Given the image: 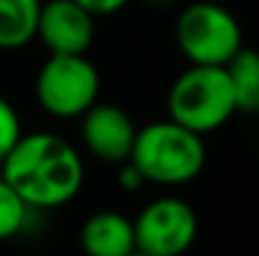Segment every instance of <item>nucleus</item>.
I'll return each instance as SVG.
<instances>
[{
    "label": "nucleus",
    "instance_id": "f03ea898",
    "mask_svg": "<svg viewBox=\"0 0 259 256\" xmlns=\"http://www.w3.org/2000/svg\"><path fill=\"white\" fill-rule=\"evenodd\" d=\"M128 161L144 173L146 183L184 186L204 171L206 146L199 133L166 118L139 128Z\"/></svg>",
    "mask_w": 259,
    "mask_h": 256
},
{
    "label": "nucleus",
    "instance_id": "f3484780",
    "mask_svg": "<svg viewBox=\"0 0 259 256\" xmlns=\"http://www.w3.org/2000/svg\"><path fill=\"white\" fill-rule=\"evenodd\" d=\"M126 256H151V254H146V251H141V249H134L131 254H126Z\"/></svg>",
    "mask_w": 259,
    "mask_h": 256
},
{
    "label": "nucleus",
    "instance_id": "9d476101",
    "mask_svg": "<svg viewBox=\"0 0 259 256\" xmlns=\"http://www.w3.org/2000/svg\"><path fill=\"white\" fill-rule=\"evenodd\" d=\"M43 0H0V50H18L38 33Z\"/></svg>",
    "mask_w": 259,
    "mask_h": 256
},
{
    "label": "nucleus",
    "instance_id": "6e6552de",
    "mask_svg": "<svg viewBox=\"0 0 259 256\" xmlns=\"http://www.w3.org/2000/svg\"><path fill=\"white\" fill-rule=\"evenodd\" d=\"M35 38L51 53H86L96 38V15L76 0H43Z\"/></svg>",
    "mask_w": 259,
    "mask_h": 256
},
{
    "label": "nucleus",
    "instance_id": "2eb2a0df",
    "mask_svg": "<svg viewBox=\"0 0 259 256\" xmlns=\"http://www.w3.org/2000/svg\"><path fill=\"white\" fill-rule=\"evenodd\" d=\"M78 5H83L88 13H93L96 18L98 15H111V13H118L123 5H128L131 0H76Z\"/></svg>",
    "mask_w": 259,
    "mask_h": 256
},
{
    "label": "nucleus",
    "instance_id": "9b49d317",
    "mask_svg": "<svg viewBox=\"0 0 259 256\" xmlns=\"http://www.w3.org/2000/svg\"><path fill=\"white\" fill-rule=\"evenodd\" d=\"M229 81L234 88L237 111L257 113L259 111V53L252 48H242L227 66Z\"/></svg>",
    "mask_w": 259,
    "mask_h": 256
},
{
    "label": "nucleus",
    "instance_id": "0eeeda50",
    "mask_svg": "<svg viewBox=\"0 0 259 256\" xmlns=\"http://www.w3.org/2000/svg\"><path fill=\"white\" fill-rule=\"evenodd\" d=\"M139 128L131 116L113 103H93L81 116V138L103 164H123L131 159Z\"/></svg>",
    "mask_w": 259,
    "mask_h": 256
},
{
    "label": "nucleus",
    "instance_id": "20e7f679",
    "mask_svg": "<svg viewBox=\"0 0 259 256\" xmlns=\"http://www.w3.org/2000/svg\"><path fill=\"white\" fill-rule=\"evenodd\" d=\"M176 45L189 66H227L242 48L239 20L217 3H189L176 18Z\"/></svg>",
    "mask_w": 259,
    "mask_h": 256
},
{
    "label": "nucleus",
    "instance_id": "423d86ee",
    "mask_svg": "<svg viewBox=\"0 0 259 256\" xmlns=\"http://www.w3.org/2000/svg\"><path fill=\"white\" fill-rule=\"evenodd\" d=\"M136 249L151 256H184L196 241L199 219L196 211L176 198L164 196L146 203L134 219Z\"/></svg>",
    "mask_w": 259,
    "mask_h": 256
},
{
    "label": "nucleus",
    "instance_id": "ddd939ff",
    "mask_svg": "<svg viewBox=\"0 0 259 256\" xmlns=\"http://www.w3.org/2000/svg\"><path fill=\"white\" fill-rule=\"evenodd\" d=\"M20 136H23L20 116H18L15 106L5 95H0V164L13 151V146L20 141Z\"/></svg>",
    "mask_w": 259,
    "mask_h": 256
},
{
    "label": "nucleus",
    "instance_id": "f8f14e48",
    "mask_svg": "<svg viewBox=\"0 0 259 256\" xmlns=\"http://www.w3.org/2000/svg\"><path fill=\"white\" fill-rule=\"evenodd\" d=\"M30 211L33 209L20 198V193L0 176V241L18 236L25 229Z\"/></svg>",
    "mask_w": 259,
    "mask_h": 256
},
{
    "label": "nucleus",
    "instance_id": "dca6fc26",
    "mask_svg": "<svg viewBox=\"0 0 259 256\" xmlns=\"http://www.w3.org/2000/svg\"><path fill=\"white\" fill-rule=\"evenodd\" d=\"M144 3H149V5H171L176 0H144Z\"/></svg>",
    "mask_w": 259,
    "mask_h": 256
},
{
    "label": "nucleus",
    "instance_id": "4468645a",
    "mask_svg": "<svg viewBox=\"0 0 259 256\" xmlns=\"http://www.w3.org/2000/svg\"><path fill=\"white\" fill-rule=\"evenodd\" d=\"M144 183H146L144 173L136 169L131 161H123V164H118V186H121L123 191H139Z\"/></svg>",
    "mask_w": 259,
    "mask_h": 256
},
{
    "label": "nucleus",
    "instance_id": "39448f33",
    "mask_svg": "<svg viewBox=\"0 0 259 256\" xmlns=\"http://www.w3.org/2000/svg\"><path fill=\"white\" fill-rule=\"evenodd\" d=\"M101 73L86 53H51L35 78V98L40 108L56 118H81L98 103Z\"/></svg>",
    "mask_w": 259,
    "mask_h": 256
},
{
    "label": "nucleus",
    "instance_id": "7ed1b4c3",
    "mask_svg": "<svg viewBox=\"0 0 259 256\" xmlns=\"http://www.w3.org/2000/svg\"><path fill=\"white\" fill-rule=\"evenodd\" d=\"M169 118L204 136L237 113V98L224 66H189L169 88Z\"/></svg>",
    "mask_w": 259,
    "mask_h": 256
},
{
    "label": "nucleus",
    "instance_id": "1a4fd4ad",
    "mask_svg": "<svg viewBox=\"0 0 259 256\" xmlns=\"http://www.w3.org/2000/svg\"><path fill=\"white\" fill-rule=\"evenodd\" d=\"M81 249L86 256H126L136 249L134 221L118 211H96L81 226Z\"/></svg>",
    "mask_w": 259,
    "mask_h": 256
},
{
    "label": "nucleus",
    "instance_id": "f257e3e1",
    "mask_svg": "<svg viewBox=\"0 0 259 256\" xmlns=\"http://www.w3.org/2000/svg\"><path fill=\"white\" fill-rule=\"evenodd\" d=\"M0 176L33 211H48L73 201L83 186V159L58 133H23L3 159Z\"/></svg>",
    "mask_w": 259,
    "mask_h": 256
}]
</instances>
